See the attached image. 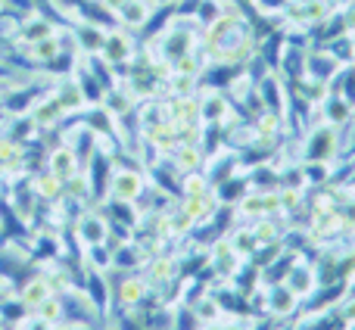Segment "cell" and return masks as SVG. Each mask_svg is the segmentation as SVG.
I'll return each mask as SVG.
<instances>
[{
	"mask_svg": "<svg viewBox=\"0 0 355 330\" xmlns=\"http://www.w3.org/2000/svg\"><path fill=\"white\" fill-rule=\"evenodd\" d=\"M103 37H106V31L97 28V25L81 22L78 28H75V44H78L81 50H87V56H91V53H100V47H103Z\"/></svg>",
	"mask_w": 355,
	"mask_h": 330,
	"instance_id": "7c38bea8",
	"label": "cell"
},
{
	"mask_svg": "<svg viewBox=\"0 0 355 330\" xmlns=\"http://www.w3.org/2000/svg\"><path fill=\"white\" fill-rule=\"evenodd\" d=\"M103 3H106V6H110V10H112V12H116V10H119V6H122V3H125V0H103Z\"/></svg>",
	"mask_w": 355,
	"mask_h": 330,
	"instance_id": "7402d4cb",
	"label": "cell"
},
{
	"mask_svg": "<svg viewBox=\"0 0 355 330\" xmlns=\"http://www.w3.org/2000/svg\"><path fill=\"white\" fill-rule=\"evenodd\" d=\"M0 315L3 318H12V321H22L25 318V302L22 299H6V302H0Z\"/></svg>",
	"mask_w": 355,
	"mask_h": 330,
	"instance_id": "ffe728a7",
	"label": "cell"
},
{
	"mask_svg": "<svg viewBox=\"0 0 355 330\" xmlns=\"http://www.w3.org/2000/svg\"><path fill=\"white\" fill-rule=\"evenodd\" d=\"M324 3H327V10L331 12H343V10H349L355 0H324Z\"/></svg>",
	"mask_w": 355,
	"mask_h": 330,
	"instance_id": "44dd1931",
	"label": "cell"
},
{
	"mask_svg": "<svg viewBox=\"0 0 355 330\" xmlns=\"http://www.w3.org/2000/svg\"><path fill=\"white\" fill-rule=\"evenodd\" d=\"M312 287H315L312 265H309V262H293V265H290V271H287V290H290V293L300 299V296L312 293Z\"/></svg>",
	"mask_w": 355,
	"mask_h": 330,
	"instance_id": "9c48e42d",
	"label": "cell"
},
{
	"mask_svg": "<svg viewBox=\"0 0 355 330\" xmlns=\"http://www.w3.org/2000/svg\"><path fill=\"white\" fill-rule=\"evenodd\" d=\"M150 12H153V3H150V0H125V3L116 10V19L122 28H144Z\"/></svg>",
	"mask_w": 355,
	"mask_h": 330,
	"instance_id": "52a82bcc",
	"label": "cell"
},
{
	"mask_svg": "<svg viewBox=\"0 0 355 330\" xmlns=\"http://www.w3.org/2000/svg\"><path fill=\"white\" fill-rule=\"evenodd\" d=\"M252 330H268V324H256V327H252Z\"/></svg>",
	"mask_w": 355,
	"mask_h": 330,
	"instance_id": "cb8c5ba5",
	"label": "cell"
},
{
	"mask_svg": "<svg viewBox=\"0 0 355 330\" xmlns=\"http://www.w3.org/2000/svg\"><path fill=\"white\" fill-rule=\"evenodd\" d=\"M110 200H119V202H135L137 196L144 193V175L135 168H119L112 171L110 177Z\"/></svg>",
	"mask_w": 355,
	"mask_h": 330,
	"instance_id": "7a4b0ae2",
	"label": "cell"
},
{
	"mask_svg": "<svg viewBox=\"0 0 355 330\" xmlns=\"http://www.w3.org/2000/svg\"><path fill=\"white\" fill-rule=\"evenodd\" d=\"M35 193H37V196H44V200H60V196L66 193V184H62L56 175L44 171L41 177H35Z\"/></svg>",
	"mask_w": 355,
	"mask_h": 330,
	"instance_id": "e0dca14e",
	"label": "cell"
},
{
	"mask_svg": "<svg viewBox=\"0 0 355 330\" xmlns=\"http://www.w3.org/2000/svg\"><path fill=\"white\" fill-rule=\"evenodd\" d=\"M37 318L47 321V324H56V321L66 318V306H62V299H56V296H47V299L37 306Z\"/></svg>",
	"mask_w": 355,
	"mask_h": 330,
	"instance_id": "ac0fdd59",
	"label": "cell"
},
{
	"mask_svg": "<svg viewBox=\"0 0 355 330\" xmlns=\"http://www.w3.org/2000/svg\"><path fill=\"white\" fill-rule=\"evenodd\" d=\"M318 110H321V119H324L327 125H334V128H346V125L355 119L352 103H349V100H343L340 94H334V91L321 100Z\"/></svg>",
	"mask_w": 355,
	"mask_h": 330,
	"instance_id": "5b68a950",
	"label": "cell"
},
{
	"mask_svg": "<svg viewBox=\"0 0 355 330\" xmlns=\"http://www.w3.org/2000/svg\"><path fill=\"white\" fill-rule=\"evenodd\" d=\"M56 35L53 22H50L47 16H41V12H28V16L22 19V28H19V41L25 44V47H31V44L44 41V37Z\"/></svg>",
	"mask_w": 355,
	"mask_h": 330,
	"instance_id": "8992f818",
	"label": "cell"
},
{
	"mask_svg": "<svg viewBox=\"0 0 355 330\" xmlns=\"http://www.w3.org/2000/svg\"><path fill=\"white\" fill-rule=\"evenodd\" d=\"M28 119L31 125L37 128H53V125H60L62 119H66V110H62V103L56 100V94H47V97H37V103L28 110Z\"/></svg>",
	"mask_w": 355,
	"mask_h": 330,
	"instance_id": "3957f363",
	"label": "cell"
},
{
	"mask_svg": "<svg viewBox=\"0 0 355 330\" xmlns=\"http://www.w3.org/2000/svg\"><path fill=\"white\" fill-rule=\"evenodd\" d=\"M78 168H81L78 156H75L69 147H60V150H53V153H50L47 171H50V175H56V177H60L62 184H66L69 177H75V175H78Z\"/></svg>",
	"mask_w": 355,
	"mask_h": 330,
	"instance_id": "ba28073f",
	"label": "cell"
},
{
	"mask_svg": "<svg viewBox=\"0 0 355 330\" xmlns=\"http://www.w3.org/2000/svg\"><path fill=\"white\" fill-rule=\"evenodd\" d=\"M153 284H172V275H175V259H166V256H159L153 262Z\"/></svg>",
	"mask_w": 355,
	"mask_h": 330,
	"instance_id": "d6986e66",
	"label": "cell"
},
{
	"mask_svg": "<svg viewBox=\"0 0 355 330\" xmlns=\"http://www.w3.org/2000/svg\"><path fill=\"white\" fill-rule=\"evenodd\" d=\"M100 56H103L110 66H125L128 60H135V37L128 35V28L106 31L103 47H100Z\"/></svg>",
	"mask_w": 355,
	"mask_h": 330,
	"instance_id": "6da1fadb",
	"label": "cell"
},
{
	"mask_svg": "<svg viewBox=\"0 0 355 330\" xmlns=\"http://www.w3.org/2000/svg\"><path fill=\"white\" fill-rule=\"evenodd\" d=\"M175 168L178 171H184V175H187V171H200V165H202V150L196 147V144H190V147H178L175 150Z\"/></svg>",
	"mask_w": 355,
	"mask_h": 330,
	"instance_id": "2e32d148",
	"label": "cell"
},
{
	"mask_svg": "<svg viewBox=\"0 0 355 330\" xmlns=\"http://www.w3.org/2000/svg\"><path fill=\"white\" fill-rule=\"evenodd\" d=\"M287 3H293V6H306V3H312V0H287Z\"/></svg>",
	"mask_w": 355,
	"mask_h": 330,
	"instance_id": "603a6c76",
	"label": "cell"
},
{
	"mask_svg": "<svg viewBox=\"0 0 355 330\" xmlns=\"http://www.w3.org/2000/svg\"><path fill=\"white\" fill-rule=\"evenodd\" d=\"M78 234L87 246H97V243H106V234H110V225H106L100 215H85L78 225Z\"/></svg>",
	"mask_w": 355,
	"mask_h": 330,
	"instance_id": "8fae6325",
	"label": "cell"
},
{
	"mask_svg": "<svg viewBox=\"0 0 355 330\" xmlns=\"http://www.w3.org/2000/svg\"><path fill=\"white\" fill-rule=\"evenodd\" d=\"M47 296H53V293H50V281H47V277H35V281H28L22 287V296H19V299L25 302V309H37L44 299H47Z\"/></svg>",
	"mask_w": 355,
	"mask_h": 330,
	"instance_id": "9a60e30c",
	"label": "cell"
},
{
	"mask_svg": "<svg viewBox=\"0 0 355 330\" xmlns=\"http://www.w3.org/2000/svg\"><path fill=\"white\" fill-rule=\"evenodd\" d=\"M227 112H231V103H227V97L221 91H209L206 97L200 100V119L206 125H218L221 119H227Z\"/></svg>",
	"mask_w": 355,
	"mask_h": 330,
	"instance_id": "30bf717a",
	"label": "cell"
},
{
	"mask_svg": "<svg viewBox=\"0 0 355 330\" xmlns=\"http://www.w3.org/2000/svg\"><path fill=\"white\" fill-rule=\"evenodd\" d=\"M265 306H268L271 312H277V315H290V312H293V306H296V296L290 293L287 287H281V284H271Z\"/></svg>",
	"mask_w": 355,
	"mask_h": 330,
	"instance_id": "5bb4252c",
	"label": "cell"
},
{
	"mask_svg": "<svg viewBox=\"0 0 355 330\" xmlns=\"http://www.w3.org/2000/svg\"><path fill=\"white\" fill-rule=\"evenodd\" d=\"M340 72V62L334 60L331 53H327L324 47L321 50H312V53H306V75L302 78L309 81H324V85H331V78Z\"/></svg>",
	"mask_w": 355,
	"mask_h": 330,
	"instance_id": "277c9868",
	"label": "cell"
},
{
	"mask_svg": "<svg viewBox=\"0 0 355 330\" xmlns=\"http://www.w3.org/2000/svg\"><path fill=\"white\" fill-rule=\"evenodd\" d=\"M144 296H147V281H141V277H125V281L119 284V302H122L125 309L141 306Z\"/></svg>",
	"mask_w": 355,
	"mask_h": 330,
	"instance_id": "4fadbf2b",
	"label": "cell"
}]
</instances>
